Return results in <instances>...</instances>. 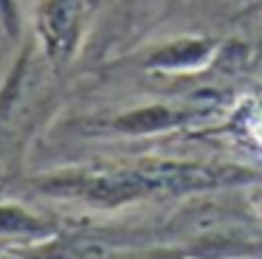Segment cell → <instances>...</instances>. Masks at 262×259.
Masks as SVG:
<instances>
[{
    "instance_id": "277c9868",
    "label": "cell",
    "mask_w": 262,
    "mask_h": 259,
    "mask_svg": "<svg viewBox=\"0 0 262 259\" xmlns=\"http://www.w3.org/2000/svg\"><path fill=\"white\" fill-rule=\"evenodd\" d=\"M59 236V225L29 208L20 200L0 203V242L3 245H23V242H46Z\"/></svg>"
},
{
    "instance_id": "5b68a950",
    "label": "cell",
    "mask_w": 262,
    "mask_h": 259,
    "mask_svg": "<svg viewBox=\"0 0 262 259\" xmlns=\"http://www.w3.org/2000/svg\"><path fill=\"white\" fill-rule=\"evenodd\" d=\"M214 48H217L214 39L181 37V39H172V42L161 45V48L147 59V68H152V71H166V73L194 71V68L206 65V62L211 59Z\"/></svg>"
},
{
    "instance_id": "6da1fadb",
    "label": "cell",
    "mask_w": 262,
    "mask_h": 259,
    "mask_svg": "<svg viewBox=\"0 0 262 259\" xmlns=\"http://www.w3.org/2000/svg\"><path fill=\"white\" fill-rule=\"evenodd\" d=\"M259 180L243 166H214V163L192 161H164L144 158L130 163H104V166H79L59 169L34 180V191L51 200L79 203L99 211H116L124 206H136L144 200L161 197H183L194 191L226 189Z\"/></svg>"
},
{
    "instance_id": "8992f818",
    "label": "cell",
    "mask_w": 262,
    "mask_h": 259,
    "mask_svg": "<svg viewBox=\"0 0 262 259\" xmlns=\"http://www.w3.org/2000/svg\"><path fill=\"white\" fill-rule=\"evenodd\" d=\"M254 211H256V220L262 223V189H259V197H254Z\"/></svg>"
},
{
    "instance_id": "3957f363",
    "label": "cell",
    "mask_w": 262,
    "mask_h": 259,
    "mask_svg": "<svg viewBox=\"0 0 262 259\" xmlns=\"http://www.w3.org/2000/svg\"><path fill=\"white\" fill-rule=\"evenodd\" d=\"M203 107H189V104H141L133 110L116 113L104 118L102 130L113 135H155L166 130H181L186 124L203 118Z\"/></svg>"
},
{
    "instance_id": "7a4b0ae2",
    "label": "cell",
    "mask_w": 262,
    "mask_h": 259,
    "mask_svg": "<svg viewBox=\"0 0 262 259\" xmlns=\"http://www.w3.org/2000/svg\"><path fill=\"white\" fill-rule=\"evenodd\" d=\"M91 0H37L31 9V37L51 71H62L79 54Z\"/></svg>"
}]
</instances>
